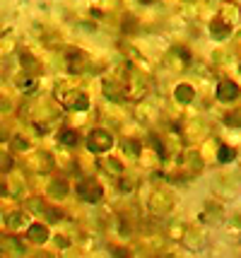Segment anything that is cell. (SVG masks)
Returning <instances> with one entry per match:
<instances>
[{
  "label": "cell",
  "instance_id": "5",
  "mask_svg": "<svg viewBox=\"0 0 241 258\" xmlns=\"http://www.w3.org/2000/svg\"><path fill=\"white\" fill-rule=\"evenodd\" d=\"M217 97H219V101L239 99V85L231 82V80H222V82L217 85Z\"/></svg>",
  "mask_w": 241,
  "mask_h": 258
},
{
  "label": "cell",
  "instance_id": "16",
  "mask_svg": "<svg viewBox=\"0 0 241 258\" xmlns=\"http://www.w3.org/2000/svg\"><path fill=\"white\" fill-rule=\"evenodd\" d=\"M234 159V150L227 145H222L219 147V152H217V162H231Z\"/></svg>",
  "mask_w": 241,
  "mask_h": 258
},
{
  "label": "cell",
  "instance_id": "7",
  "mask_svg": "<svg viewBox=\"0 0 241 258\" xmlns=\"http://www.w3.org/2000/svg\"><path fill=\"white\" fill-rule=\"evenodd\" d=\"M210 34H212V39H217V41L227 39L231 34V22H227V20H215V22H210Z\"/></svg>",
  "mask_w": 241,
  "mask_h": 258
},
{
  "label": "cell",
  "instance_id": "6",
  "mask_svg": "<svg viewBox=\"0 0 241 258\" xmlns=\"http://www.w3.org/2000/svg\"><path fill=\"white\" fill-rule=\"evenodd\" d=\"M188 63H191V53L186 48H174L172 56H169V66L174 70H181V68H188Z\"/></svg>",
  "mask_w": 241,
  "mask_h": 258
},
{
  "label": "cell",
  "instance_id": "24",
  "mask_svg": "<svg viewBox=\"0 0 241 258\" xmlns=\"http://www.w3.org/2000/svg\"><path fill=\"white\" fill-rule=\"evenodd\" d=\"M142 3H152V0H142Z\"/></svg>",
  "mask_w": 241,
  "mask_h": 258
},
{
  "label": "cell",
  "instance_id": "2",
  "mask_svg": "<svg viewBox=\"0 0 241 258\" xmlns=\"http://www.w3.org/2000/svg\"><path fill=\"white\" fill-rule=\"evenodd\" d=\"M77 193H80L82 201H87V203H97L104 196L102 186H99L94 179H80V183H77Z\"/></svg>",
  "mask_w": 241,
  "mask_h": 258
},
{
  "label": "cell",
  "instance_id": "12",
  "mask_svg": "<svg viewBox=\"0 0 241 258\" xmlns=\"http://www.w3.org/2000/svg\"><path fill=\"white\" fill-rule=\"evenodd\" d=\"M48 196H53V198H65V196H68V183L53 181V183L48 186Z\"/></svg>",
  "mask_w": 241,
  "mask_h": 258
},
{
  "label": "cell",
  "instance_id": "3",
  "mask_svg": "<svg viewBox=\"0 0 241 258\" xmlns=\"http://www.w3.org/2000/svg\"><path fill=\"white\" fill-rule=\"evenodd\" d=\"M65 66H68L70 73L80 75V73H85V70H87V66H90V58H87V53H82V51H77V48H70L68 53H65Z\"/></svg>",
  "mask_w": 241,
  "mask_h": 258
},
{
  "label": "cell",
  "instance_id": "19",
  "mask_svg": "<svg viewBox=\"0 0 241 258\" xmlns=\"http://www.w3.org/2000/svg\"><path fill=\"white\" fill-rule=\"evenodd\" d=\"M184 232H186L184 225H174L172 229H169V236H172V239H181V236H184Z\"/></svg>",
  "mask_w": 241,
  "mask_h": 258
},
{
  "label": "cell",
  "instance_id": "8",
  "mask_svg": "<svg viewBox=\"0 0 241 258\" xmlns=\"http://www.w3.org/2000/svg\"><path fill=\"white\" fill-rule=\"evenodd\" d=\"M27 236L34 244H44V241H48V229L44 225H29L27 227Z\"/></svg>",
  "mask_w": 241,
  "mask_h": 258
},
{
  "label": "cell",
  "instance_id": "18",
  "mask_svg": "<svg viewBox=\"0 0 241 258\" xmlns=\"http://www.w3.org/2000/svg\"><path fill=\"white\" fill-rule=\"evenodd\" d=\"M12 150H29V143L27 140H22V138H12Z\"/></svg>",
  "mask_w": 241,
  "mask_h": 258
},
{
  "label": "cell",
  "instance_id": "25",
  "mask_svg": "<svg viewBox=\"0 0 241 258\" xmlns=\"http://www.w3.org/2000/svg\"><path fill=\"white\" fill-rule=\"evenodd\" d=\"M239 12H241V10H239Z\"/></svg>",
  "mask_w": 241,
  "mask_h": 258
},
{
  "label": "cell",
  "instance_id": "10",
  "mask_svg": "<svg viewBox=\"0 0 241 258\" xmlns=\"http://www.w3.org/2000/svg\"><path fill=\"white\" fill-rule=\"evenodd\" d=\"M29 169H32V171H36V174H46L48 169H51V159H48L46 155H36V157H32Z\"/></svg>",
  "mask_w": 241,
  "mask_h": 258
},
{
  "label": "cell",
  "instance_id": "23",
  "mask_svg": "<svg viewBox=\"0 0 241 258\" xmlns=\"http://www.w3.org/2000/svg\"><path fill=\"white\" fill-rule=\"evenodd\" d=\"M5 138H8V133H5V131H3V125H0V140H5Z\"/></svg>",
  "mask_w": 241,
  "mask_h": 258
},
{
  "label": "cell",
  "instance_id": "22",
  "mask_svg": "<svg viewBox=\"0 0 241 258\" xmlns=\"http://www.w3.org/2000/svg\"><path fill=\"white\" fill-rule=\"evenodd\" d=\"M5 191H8V188H5V183L0 181V196H5Z\"/></svg>",
  "mask_w": 241,
  "mask_h": 258
},
{
  "label": "cell",
  "instance_id": "9",
  "mask_svg": "<svg viewBox=\"0 0 241 258\" xmlns=\"http://www.w3.org/2000/svg\"><path fill=\"white\" fill-rule=\"evenodd\" d=\"M5 222H8L10 229H22V227L27 229V227H29V217H27L24 213H10L8 217H5Z\"/></svg>",
  "mask_w": 241,
  "mask_h": 258
},
{
  "label": "cell",
  "instance_id": "11",
  "mask_svg": "<svg viewBox=\"0 0 241 258\" xmlns=\"http://www.w3.org/2000/svg\"><path fill=\"white\" fill-rule=\"evenodd\" d=\"M193 87L191 85H179L176 90H174V97H176V101H181V104H188V101L193 99Z\"/></svg>",
  "mask_w": 241,
  "mask_h": 258
},
{
  "label": "cell",
  "instance_id": "20",
  "mask_svg": "<svg viewBox=\"0 0 241 258\" xmlns=\"http://www.w3.org/2000/svg\"><path fill=\"white\" fill-rule=\"evenodd\" d=\"M224 123L227 125H241V113H229V116L224 118Z\"/></svg>",
  "mask_w": 241,
  "mask_h": 258
},
{
  "label": "cell",
  "instance_id": "13",
  "mask_svg": "<svg viewBox=\"0 0 241 258\" xmlns=\"http://www.w3.org/2000/svg\"><path fill=\"white\" fill-rule=\"evenodd\" d=\"M123 152H128L130 157H140V143L138 140H126L123 143Z\"/></svg>",
  "mask_w": 241,
  "mask_h": 258
},
{
  "label": "cell",
  "instance_id": "1",
  "mask_svg": "<svg viewBox=\"0 0 241 258\" xmlns=\"http://www.w3.org/2000/svg\"><path fill=\"white\" fill-rule=\"evenodd\" d=\"M111 145H114V138H111V133L109 131H102V128H97V131H92L90 133V138H87V147L92 150V152H106V150H111Z\"/></svg>",
  "mask_w": 241,
  "mask_h": 258
},
{
  "label": "cell",
  "instance_id": "4",
  "mask_svg": "<svg viewBox=\"0 0 241 258\" xmlns=\"http://www.w3.org/2000/svg\"><path fill=\"white\" fill-rule=\"evenodd\" d=\"M104 94H106V99L111 101H121L123 97H128L126 94V82L123 80H104Z\"/></svg>",
  "mask_w": 241,
  "mask_h": 258
},
{
  "label": "cell",
  "instance_id": "15",
  "mask_svg": "<svg viewBox=\"0 0 241 258\" xmlns=\"http://www.w3.org/2000/svg\"><path fill=\"white\" fill-rule=\"evenodd\" d=\"M60 143H63V145H77V135H75V131H63V133H60Z\"/></svg>",
  "mask_w": 241,
  "mask_h": 258
},
{
  "label": "cell",
  "instance_id": "17",
  "mask_svg": "<svg viewBox=\"0 0 241 258\" xmlns=\"http://www.w3.org/2000/svg\"><path fill=\"white\" fill-rule=\"evenodd\" d=\"M20 63H22L24 70H29V68L34 70V68H36V60H34V56H32V53H20Z\"/></svg>",
  "mask_w": 241,
  "mask_h": 258
},
{
  "label": "cell",
  "instance_id": "14",
  "mask_svg": "<svg viewBox=\"0 0 241 258\" xmlns=\"http://www.w3.org/2000/svg\"><path fill=\"white\" fill-rule=\"evenodd\" d=\"M34 85H36V80H34V78H29V75H22V78L17 80V87H20L22 92L34 90Z\"/></svg>",
  "mask_w": 241,
  "mask_h": 258
},
{
  "label": "cell",
  "instance_id": "21",
  "mask_svg": "<svg viewBox=\"0 0 241 258\" xmlns=\"http://www.w3.org/2000/svg\"><path fill=\"white\" fill-rule=\"evenodd\" d=\"M44 215H46L48 222H58V220H60V213H58V210H44Z\"/></svg>",
  "mask_w": 241,
  "mask_h": 258
}]
</instances>
